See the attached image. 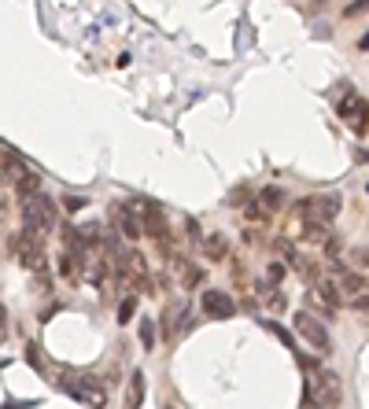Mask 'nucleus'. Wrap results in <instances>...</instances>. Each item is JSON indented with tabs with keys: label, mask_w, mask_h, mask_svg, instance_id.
I'll use <instances>...</instances> for the list:
<instances>
[{
	"label": "nucleus",
	"mask_w": 369,
	"mask_h": 409,
	"mask_svg": "<svg viewBox=\"0 0 369 409\" xmlns=\"http://www.w3.org/2000/svg\"><path fill=\"white\" fill-rule=\"evenodd\" d=\"M303 398L310 409H336L340 405V376L336 372H310L307 387H303Z\"/></svg>",
	"instance_id": "nucleus-1"
},
{
	"label": "nucleus",
	"mask_w": 369,
	"mask_h": 409,
	"mask_svg": "<svg viewBox=\"0 0 369 409\" xmlns=\"http://www.w3.org/2000/svg\"><path fill=\"white\" fill-rule=\"evenodd\" d=\"M19 218H23V228H26V233L44 236L48 228L56 225V203L48 200L44 192H37V195H26V200H23V210H19Z\"/></svg>",
	"instance_id": "nucleus-2"
},
{
	"label": "nucleus",
	"mask_w": 369,
	"mask_h": 409,
	"mask_svg": "<svg viewBox=\"0 0 369 409\" xmlns=\"http://www.w3.org/2000/svg\"><path fill=\"white\" fill-rule=\"evenodd\" d=\"M8 248H11V255L19 258V266H26L30 273H37V269H44V243H41V236H34V233H15L11 240H8Z\"/></svg>",
	"instance_id": "nucleus-3"
},
{
	"label": "nucleus",
	"mask_w": 369,
	"mask_h": 409,
	"mask_svg": "<svg viewBox=\"0 0 369 409\" xmlns=\"http://www.w3.org/2000/svg\"><path fill=\"white\" fill-rule=\"evenodd\" d=\"M296 214L303 218V225H332V218L340 214V195H314V200H303L296 207Z\"/></svg>",
	"instance_id": "nucleus-4"
},
{
	"label": "nucleus",
	"mask_w": 369,
	"mask_h": 409,
	"mask_svg": "<svg viewBox=\"0 0 369 409\" xmlns=\"http://www.w3.org/2000/svg\"><path fill=\"white\" fill-rule=\"evenodd\" d=\"M63 391L67 395H74L78 402H85V405H96L100 409L104 402H107V387L96 380V376H63Z\"/></svg>",
	"instance_id": "nucleus-5"
},
{
	"label": "nucleus",
	"mask_w": 369,
	"mask_h": 409,
	"mask_svg": "<svg viewBox=\"0 0 369 409\" xmlns=\"http://www.w3.org/2000/svg\"><path fill=\"white\" fill-rule=\"evenodd\" d=\"M292 324H296V332L307 339L317 354H329V350H332V339H329V332H325V324L317 321L310 310H299V314L292 317Z\"/></svg>",
	"instance_id": "nucleus-6"
},
{
	"label": "nucleus",
	"mask_w": 369,
	"mask_h": 409,
	"mask_svg": "<svg viewBox=\"0 0 369 409\" xmlns=\"http://www.w3.org/2000/svg\"><path fill=\"white\" fill-rule=\"evenodd\" d=\"M200 303H203V314H207V317H214V321L233 317V314H236L233 295H226V291H218V288H207L203 295H200Z\"/></svg>",
	"instance_id": "nucleus-7"
},
{
	"label": "nucleus",
	"mask_w": 369,
	"mask_h": 409,
	"mask_svg": "<svg viewBox=\"0 0 369 409\" xmlns=\"http://www.w3.org/2000/svg\"><path fill=\"white\" fill-rule=\"evenodd\" d=\"M144 233H148L152 240H159V248L167 243V218H163V210L152 207V203H144Z\"/></svg>",
	"instance_id": "nucleus-8"
},
{
	"label": "nucleus",
	"mask_w": 369,
	"mask_h": 409,
	"mask_svg": "<svg viewBox=\"0 0 369 409\" xmlns=\"http://www.w3.org/2000/svg\"><path fill=\"white\" fill-rule=\"evenodd\" d=\"M369 111V104L362 100L358 92H351V89H344V96H340V118H347V122H362V114Z\"/></svg>",
	"instance_id": "nucleus-9"
},
{
	"label": "nucleus",
	"mask_w": 369,
	"mask_h": 409,
	"mask_svg": "<svg viewBox=\"0 0 369 409\" xmlns=\"http://www.w3.org/2000/svg\"><path fill=\"white\" fill-rule=\"evenodd\" d=\"M340 291L344 295H365L369 291V276H362V269H340Z\"/></svg>",
	"instance_id": "nucleus-10"
},
{
	"label": "nucleus",
	"mask_w": 369,
	"mask_h": 409,
	"mask_svg": "<svg viewBox=\"0 0 369 409\" xmlns=\"http://www.w3.org/2000/svg\"><path fill=\"white\" fill-rule=\"evenodd\" d=\"M115 221H119V228H122V236H130V240H137V236H144V221L137 218V214H130V207H115Z\"/></svg>",
	"instance_id": "nucleus-11"
},
{
	"label": "nucleus",
	"mask_w": 369,
	"mask_h": 409,
	"mask_svg": "<svg viewBox=\"0 0 369 409\" xmlns=\"http://www.w3.org/2000/svg\"><path fill=\"white\" fill-rule=\"evenodd\" d=\"M200 248H203V255L211 258V262H222L229 255V243H226V236L222 233H207V236H200Z\"/></svg>",
	"instance_id": "nucleus-12"
},
{
	"label": "nucleus",
	"mask_w": 369,
	"mask_h": 409,
	"mask_svg": "<svg viewBox=\"0 0 369 409\" xmlns=\"http://www.w3.org/2000/svg\"><path fill=\"white\" fill-rule=\"evenodd\" d=\"M185 314H188V303H185V299H181V303H174V306H170V317L163 321V324H167V329H163V336L181 332V329H185V324H181V321H185Z\"/></svg>",
	"instance_id": "nucleus-13"
},
{
	"label": "nucleus",
	"mask_w": 369,
	"mask_h": 409,
	"mask_svg": "<svg viewBox=\"0 0 369 409\" xmlns=\"http://www.w3.org/2000/svg\"><path fill=\"white\" fill-rule=\"evenodd\" d=\"M78 266H82V255H78V251H63V258H59V273L67 276V281H74V276L82 273Z\"/></svg>",
	"instance_id": "nucleus-14"
},
{
	"label": "nucleus",
	"mask_w": 369,
	"mask_h": 409,
	"mask_svg": "<svg viewBox=\"0 0 369 409\" xmlns=\"http://www.w3.org/2000/svg\"><path fill=\"white\" fill-rule=\"evenodd\" d=\"M281 203H284V192H281L277 185H266V188L259 192V207H262V210H277Z\"/></svg>",
	"instance_id": "nucleus-15"
},
{
	"label": "nucleus",
	"mask_w": 369,
	"mask_h": 409,
	"mask_svg": "<svg viewBox=\"0 0 369 409\" xmlns=\"http://www.w3.org/2000/svg\"><path fill=\"white\" fill-rule=\"evenodd\" d=\"M140 402H144V376L133 372V384L126 391V409H140Z\"/></svg>",
	"instance_id": "nucleus-16"
},
{
	"label": "nucleus",
	"mask_w": 369,
	"mask_h": 409,
	"mask_svg": "<svg viewBox=\"0 0 369 409\" xmlns=\"http://www.w3.org/2000/svg\"><path fill=\"white\" fill-rule=\"evenodd\" d=\"M15 192H19L23 200H26V195H37V192H41V177H34V173H23L19 181H15Z\"/></svg>",
	"instance_id": "nucleus-17"
},
{
	"label": "nucleus",
	"mask_w": 369,
	"mask_h": 409,
	"mask_svg": "<svg viewBox=\"0 0 369 409\" xmlns=\"http://www.w3.org/2000/svg\"><path fill=\"white\" fill-rule=\"evenodd\" d=\"M23 177V166H19V159L11 155V148H4V181L11 185V181H19Z\"/></svg>",
	"instance_id": "nucleus-18"
},
{
	"label": "nucleus",
	"mask_w": 369,
	"mask_h": 409,
	"mask_svg": "<svg viewBox=\"0 0 369 409\" xmlns=\"http://www.w3.org/2000/svg\"><path fill=\"white\" fill-rule=\"evenodd\" d=\"M133 314H137V299H133V295H126L122 306H119V324H130Z\"/></svg>",
	"instance_id": "nucleus-19"
},
{
	"label": "nucleus",
	"mask_w": 369,
	"mask_h": 409,
	"mask_svg": "<svg viewBox=\"0 0 369 409\" xmlns=\"http://www.w3.org/2000/svg\"><path fill=\"white\" fill-rule=\"evenodd\" d=\"M140 343H144V350L155 347V321H140Z\"/></svg>",
	"instance_id": "nucleus-20"
},
{
	"label": "nucleus",
	"mask_w": 369,
	"mask_h": 409,
	"mask_svg": "<svg viewBox=\"0 0 369 409\" xmlns=\"http://www.w3.org/2000/svg\"><path fill=\"white\" fill-rule=\"evenodd\" d=\"M351 266H355V269H362V273H369V251H365V248L351 251Z\"/></svg>",
	"instance_id": "nucleus-21"
},
{
	"label": "nucleus",
	"mask_w": 369,
	"mask_h": 409,
	"mask_svg": "<svg viewBox=\"0 0 369 409\" xmlns=\"http://www.w3.org/2000/svg\"><path fill=\"white\" fill-rule=\"evenodd\" d=\"M362 11H369V0H355V4H347L344 8V19H355V15H362Z\"/></svg>",
	"instance_id": "nucleus-22"
},
{
	"label": "nucleus",
	"mask_w": 369,
	"mask_h": 409,
	"mask_svg": "<svg viewBox=\"0 0 369 409\" xmlns=\"http://www.w3.org/2000/svg\"><path fill=\"white\" fill-rule=\"evenodd\" d=\"M266 276H270V281H284V266H281V262H270Z\"/></svg>",
	"instance_id": "nucleus-23"
},
{
	"label": "nucleus",
	"mask_w": 369,
	"mask_h": 409,
	"mask_svg": "<svg viewBox=\"0 0 369 409\" xmlns=\"http://www.w3.org/2000/svg\"><path fill=\"white\" fill-rule=\"evenodd\" d=\"M63 207H67V210H71V214H78V210H82V207H85V200H78V195H67V200H63Z\"/></svg>",
	"instance_id": "nucleus-24"
},
{
	"label": "nucleus",
	"mask_w": 369,
	"mask_h": 409,
	"mask_svg": "<svg viewBox=\"0 0 369 409\" xmlns=\"http://www.w3.org/2000/svg\"><path fill=\"white\" fill-rule=\"evenodd\" d=\"M340 248H344L340 240H332V236L325 240V255H329V258H336V255H340Z\"/></svg>",
	"instance_id": "nucleus-25"
},
{
	"label": "nucleus",
	"mask_w": 369,
	"mask_h": 409,
	"mask_svg": "<svg viewBox=\"0 0 369 409\" xmlns=\"http://www.w3.org/2000/svg\"><path fill=\"white\" fill-rule=\"evenodd\" d=\"M200 281H203V273H200V269H188V273H185V288L200 284Z\"/></svg>",
	"instance_id": "nucleus-26"
},
{
	"label": "nucleus",
	"mask_w": 369,
	"mask_h": 409,
	"mask_svg": "<svg viewBox=\"0 0 369 409\" xmlns=\"http://www.w3.org/2000/svg\"><path fill=\"white\" fill-rule=\"evenodd\" d=\"M358 48H362V52H369V34H365V37L358 41Z\"/></svg>",
	"instance_id": "nucleus-27"
},
{
	"label": "nucleus",
	"mask_w": 369,
	"mask_h": 409,
	"mask_svg": "<svg viewBox=\"0 0 369 409\" xmlns=\"http://www.w3.org/2000/svg\"><path fill=\"white\" fill-rule=\"evenodd\" d=\"M167 409H178V405H167Z\"/></svg>",
	"instance_id": "nucleus-28"
}]
</instances>
